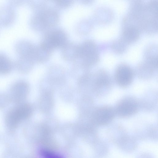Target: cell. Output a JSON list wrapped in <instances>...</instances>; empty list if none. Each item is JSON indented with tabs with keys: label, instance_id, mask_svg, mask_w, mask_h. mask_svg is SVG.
Here are the masks:
<instances>
[{
	"label": "cell",
	"instance_id": "obj_12",
	"mask_svg": "<svg viewBox=\"0 0 158 158\" xmlns=\"http://www.w3.org/2000/svg\"><path fill=\"white\" fill-rule=\"evenodd\" d=\"M56 3L60 7H67L71 5L72 2V1L69 0H57L56 1Z\"/></svg>",
	"mask_w": 158,
	"mask_h": 158
},
{
	"label": "cell",
	"instance_id": "obj_8",
	"mask_svg": "<svg viewBox=\"0 0 158 158\" xmlns=\"http://www.w3.org/2000/svg\"><path fill=\"white\" fill-rule=\"evenodd\" d=\"M115 144L122 151L127 152H133L138 146L135 138L126 134L123 135Z\"/></svg>",
	"mask_w": 158,
	"mask_h": 158
},
{
	"label": "cell",
	"instance_id": "obj_11",
	"mask_svg": "<svg viewBox=\"0 0 158 158\" xmlns=\"http://www.w3.org/2000/svg\"><path fill=\"white\" fill-rule=\"evenodd\" d=\"M11 68L10 60L4 56L0 55V73H7L10 71Z\"/></svg>",
	"mask_w": 158,
	"mask_h": 158
},
{
	"label": "cell",
	"instance_id": "obj_1",
	"mask_svg": "<svg viewBox=\"0 0 158 158\" xmlns=\"http://www.w3.org/2000/svg\"><path fill=\"white\" fill-rule=\"evenodd\" d=\"M68 37L66 33L59 29L48 31L40 44L45 49L52 52L56 48L64 47L67 44Z\"/></svg>",
	"mask_w": 158,
	"mask_h": 158
},
{
	"label": "cell",
	"instance_id": "obj_6",
	"mask_svg": "<svg viewBox=\"0 0 158 158\" xmlns=\"http://www.w3.org/2000/svg\"><path fill=\"white\" fill-rule=\"evenodd\" d=\"M138 106L136 101L127 98L121 100L114 109L115 114L121 117H126L134 114L137 111Z\"/></svg>",
	"mask_w": 158,
	"mask_h": 158
},
{
	"label": "cell",
	"instance_id": "obj_4",
	"mask_svg": "<svg viewBox=\"0 0 158 158\" xmlns=\"http://www.w3.org/2000/svg\"><path fill=\"white\" fill-rule=\"evenodd\" d=\"M59 19V15L56 11L53 9H46L40 11L36 15L34 22L39 30L44 31L55 26Z\"/></svg>",
	"mask_w": 158,
	"mask_h": 158
},
{
	"label": "cell",
	"instance_id": "obj_3",
	"mask_svg": "<svg viewBox=\"0 0 158 158\" xmlns=\"http://www.w3.org/2000/svg\"><path fill=\"white\" fill-rule=\"evenodd\" d=\"M32 111L31 106L23 104L10 110L6 115V122L10 127L14 128L23 120L28 118Z\"/></svg>",
	"mask_w": 158,
	"mask_h": 158
},
{
	"label": "cell",
	"instance_id": "obj_10",
	"mask_svg": "<svg viewBox=\"0 0 158 158\" xmlns=\"http://www.w3.org/2000/svg\"><path fill=\"white\" fill-rule=\"evenodd\" d=\"M26 85L22 82H19L15 85L12 89L13 97L16 101H21L24 97L25 89H27Z\"/></svg>",
	"mask_w": 158,
	"mask_h": 158
},
{
	"label": "cell",
	"instance_id": "obj_5",
	"mask_svg": "<svg viewBox=\"0 0 158 158\" xmlns=\"http://www.w3.org/2000/svg\"><path fill=\"white\" fill-rule=\"evenodd\" d=\"M115 114L114 109L108 106H101L94 112L93 120L94 123L99 126L106 125L113 119Z\"/></svg>",
	"mask_w": 158,
	"mask_h": 158
},
{
	"label": "cell",
	"instance_id": "obj_9",
	"mask_svg": "<svg viewBox=\"0 0 158 158\" xmlns=\"http://www.w3.org/2000/svg\"><path fill=\"white\" fill-rule=\"evenodd\" d=\"M140 35L138 28L134 25H129L125 27L122 33V40L126 44H130L136 41Z\"/></svg>",
	"mask_w": 158,
	"mask_h": 158
},
{
	"label": "cell",
	"instance_id": "obj_7",
	"mask_svg": "<svg viewBox=\"0 0 158 158\" xmlns=\"http://www.w3.org/2000/svg\"><path fill=\"white\" fill-rule=\"evenodd\" d=\"M133 76V72L127 65L122 64L116 68L115 73L116 82L120 86L126 87L132 82Z\"/></svg>",
	"mask_w": 158,
	"mask_h": 158
},
{
	"label": "cell",
	"instance_id": "obj_2",
	"mask_svg": "<svg viewBox=\"0 0 158 158\" xmlns=\"http://www.w3.org/2000/svg\"><path fill=\"white\" fill-rule=\"evenodd\" d=\"M76 58H79L88 65L96 64L99 60L98 49L95 43L87 40L77 46Z\"/></svg>",
	"mask_w": 158,
	"mask_h": 158
},
{
	"label": "cell",
	"instance_id": "obj_13",
	"mask_svg": "<svg viewBox=\"0 0 158 158\" xmlns=\"http://www.w3.org/2000/svg\"><path fill=\"white\" fill-rule=\"evenodd\" d=\"M138 158H153L151 156L148 154H144L142 155H140Z\"/></svg>",
	"mask_w": 158,
	"mask_h": 158
}]
</instances>
